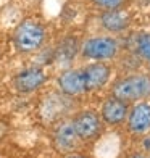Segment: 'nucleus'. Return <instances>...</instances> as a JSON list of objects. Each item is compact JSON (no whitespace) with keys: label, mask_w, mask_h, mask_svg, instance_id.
<instances>
[{"label":"nucleus","mask_w":150,"mask_h":158,"mask_svg":"<svg viewBox=\"0 0 150 158\" xmlns=\"http://www.w3.org/2000/svg\"><path fill=\"white\" fill-rule=\"evenodd\" d=\"M134 55L150 63V32H139L134 37Z\"/></svg>","instance_id":"14"},{"label":"nucleus","mask_w":150,"mask_h":158,"mask_svg":"<svg viewBox=\"0 0 150 158\" xmlns=\"http://www.w3.org/2000/svg\"><path fill=\"white\" fill-rule=\"evenodd\" d=\"M52 143L56 152L63 155L73 153L81 147V140L74 131L71 116L55 123L53 131H52Z\"/></svg>","instance_id":"6"},{"label":"nucleus","mask_w":150,"mask_h":158,"mask_svg":"<svg viewBox=\"0 0 150 158\" xmlns=\"http://www.w3.org/2000/svg\"><path fill=\"white\" fill-rule=\"evenodd\" d=\"M129 106L124 102L108 95L102 105H100V118H102L103 124L106 126H121L126 123V118H127V111H129Z\"/></svg>","instance_id":"11"},{"label":"nucleus","mask_w":150,"mask_h":158,"mask_svg":"<svg viewBox=\"0 0 150 158\" xmlns=\"http://www.w3.org/2000/svg\"><path fill=\"white\" fill-rule=\"evenodd\" d=\"M71 121H73L74 131L79 137L81 143H89V142H95L103 132V121L100 118L98 111L95 110H79L76 111L73 116H71Z\"/></svg>","instance_id":"4"},{"label":"nucleus","mask_w":150,"mask_h":158,"mask_svg":"<svg viewBox=\"0 0 150 158\" xmlns=\"http://www.w3.org/2000/svg\"><path fill=\"white\" fill-rule=\"evenodd\" d=\"M65 158H87V156H85V155H81V153H77V152H73V153L65 155Z\"/></svg>","instance_id":"16"},{"label":"nucleus","mask_w":150,"mask_h":158,"mask_svg":"<svg viewBox=\"0 0 150 158\" xmlns=\"http://www.w3.org/2000/svg\"><path fill=\"white\" fill-rule=\"evenodd\" d=\"M126 126L129 134L135 135V137H142V135H145L150 131V102L148 100L135 102L129 106Z\"/></svg>","instance_id":"10"},{"label":"nucleus","mask_w":150,"mask_h":158,"mask_svg":"<svg viewBox=\"0 0 150 158\" xmlns=\"http://www.w3.org/2000/svg\"><path fill=\"white\" fill-rule=\"evenodd\" d=\"M47 79L48 74L45 73L44 66H40V64L26 66L13 77V89L21 95H29L32 92L42 89V85L47 82Z\"/></svg>","instance_id":"5"},{"label":"nucleus","mask_w":150,"mask_h":158,"mask_svg":"<svg viewBox=\"0 0 150 158\" xmlns=\"http://www.w3.org/2000/svg\"><path fill=\"white\" fill-rule=\"evenodd\" d=\"M56 87L61 94H65L71 98H77L87 94L85 81L82 76V68L81 66H69L63 68L56 74Z\"/></svg>","instance_id":"8"},{"label":"nucleus","mask_w":150,"mask_h":158,"mask_svg":"<svg viewBox=\"0 0 150 158\" xmlns=\"http://www.w3.org/2000/svg\"><path fill=\"white\" fill-rule=\"evenodd\" d=\"M71 103H74V98H71L60 90L48 92L40 103L42 118L50 123H58V121L68 118Z\"/></svg>","instance_id":"7"},{"label":"nucleus","mask_w":150,"mask_h":158,"mask_svg":"<svg viewBox=\"0 0 150 158\" xmlns=\"http://www.w3.org/2000/svg\"><path fill=\"white\" fill-rule=\"evenodd\" d=\"M98 24L105 34L118 35L127 31L129 27V16L121 10H108L98 15Z\"/></svg>","instance_id":"12"},{"label":"nucleus","mask_w":150,"mask_h":158,"mask_svg":"<svg viewBox=\"0 0 150 158\" xmlns=\"http://www.w3.org/2000/svg\"><path fill=\"white\" fill-rule=\"evenodd\" d=\"M0 158H2V156H0Z\"/></svg>","instance_id":"18"},{"label":"nucleus","mask_w":150,"mask_h":158,"mask_svg":"<svg viewBox=\"0 0 150 158\" xmlns=\"http://www.w3.org/2000/svg\"><path fill=\"white\" fill-rule=\"evenodd\" d=\"M90 3L102 11H108V10H121L124 6V0H90Z\"/></svg>","instance_id":"15"},{"label":"nucleus","mask_w":150,"mask_h":158,"mask_svg":"<svg viewBox=\"0 0 150 158\" xmlns=\"http://www.w3.org/2000/svg\"><path fill=\"white\" fill-rule=\"evenodd\" d=\"M47 40V31L42 23L35 19H24L13 32V45L16 52L23 55L35 53L44 47Z\"/></svg>","instance_id":"3"},{"label":"nucleus","mask_w":150,"mask_h":158,"mask_svg":"<svg viewBox=\"0 0 150 158\" xmlns=\"http://www.w3.org/2000/svg\"><path fill=\"white\" fill-rule=\"evenodd\" d=\"M129 158H147V156H144V155H140V153H134V155H131Z\"/></svg>","instance_id":"17"},{"label":"nucleus","mask_w":150,"mask_h":158,"mask_svg":"<svg viewBox=\"0 0 150 158\" xmlns=\"http://www.w3.org/2000/svg\"><path fill=\"white\" fill-rule=\"evenodd\" d=\"M121 55V40L116 35L94 34L81 42L79 56L82 61H115Z\"/></svg>","instance_id":"2"},{"label":"nucleus","mask_w":150,"mask_h":158,"mask_svg":"<svg viewBox=\"0 0 150 158\" xmlns=\"http://www.w3.org/2000/svg\"><path fill=\"white\" fill-rule=\"evenodd\" d=\"M110 95L127 105L142 102L150 97V73H127L119 76L110 85Z\"/></svg>","instance_id":"1"},{"label":"nucleus","mask_w":150,"mask_h":158,"mask_svg":"<svg viewBox=\"0 0 150 158\" xmlns=\"http://www.w3.org/2000/svg\"><path fill=\"white\" fill-rule=\"evenodd\" d=\"M82 68V76L85 81L87 92H95L102 90L105 85H108L111 81L113 74V66L105 61H90L85 63Z\"/></svg>","instance_id":"9"},{"label":"nucleus","mask_w":150,"mask_h":158,"mask_svg":"<svg viewBox=\"0 0 150 158\" xmlns=\"http://www.w3.org/2000/svg\"><path fill=\"white\" fill-rule=\"evenodd\" d=\"M79 47H81V42L77 40L76 35H66L53 52V61L61 64V68L73 66L74 58L79 55Z\"/></svg>","instance_id":"13"}]
</instances>
